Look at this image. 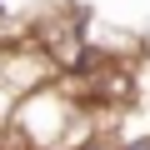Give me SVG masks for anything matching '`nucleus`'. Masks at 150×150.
I'll use <instances>...</instances> for the list:
<instances>
[{
    "mask_svg": "<svg viewBox=\"0 0 150 150\" xmlns=\"http://www.w3.org/2000/svg\"><path fill=\"white\" fill-rule=\"evenodd\" d=\"M85 130H90V120H85L80 100H70L55 80L20 90L10 120H5V135H10L15 150H60L65 140L85 135Z\"/></svg>",
    "mask_w": 150,
    "mask_h": 150,
    "instance_id": "nucleus-1",
    "label": "nucleus"
},
{
    "mask_svg": "<svg viewBox=\"0 0 150 150\" xmlns=\"http://www.w3.org/2000/svg\"><path fill=\"white\" fill-rule=\"evenodd\" d=\"M5 5H10V0H5Z\"/></svg>",
    "mask_w": 150,
    "mask_h": 150,
    "instance_id": "nucleus-4",
    "label": "nucleus"
},
{
    "mask_svg": "<svg viewBox=\"0 0 150 150\" xmlns=\"http://www.w3.org/2000/svg\"><path fill=\"white\" fill-rule=\"evenodd\" d=\"M60 150H115V135H100V130H85V135L65 140Z\"/></svg>",
    "mask_w": 150,
    "mask_h": 150,
    "instance_id": "nucleus-2",
    "label": "nucleus"
},
{
    "mask_svg": "<svg viewBox=\"0 0 150 150\" xmlns=\"http://www.w3.org/2000/svg\"><path fill=\"white\" fill-rule=\"evenodd\" d=\"M115 150H150V130H120Z\"/></svg>",
    "mask_w": 150,
    "mask_h": 150,
    "instance_id": "nucleus-3",
    "label": "nucleus"
}]
</instances>
